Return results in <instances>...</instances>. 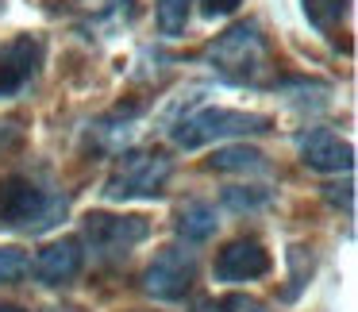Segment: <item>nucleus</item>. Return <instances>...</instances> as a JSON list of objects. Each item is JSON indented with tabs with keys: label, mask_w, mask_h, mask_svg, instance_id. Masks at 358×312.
<instances>
[{
	"label": "nucleus",
	"mask_w": 358,
	"mask_h": 312,
	"mask_svg": "<svg viewBox=\"0 0 358 312\" xmlns=\"http://www.w3.org/2000/svg\"><path fill=\"white\" fill-rule=\"evenodd\" d=\"M347 4H350V0H301L308 24L320 27V31H327V27L339 24V20L347 16Z\"/></svg>",
	"instance_id": "obj_13"
},
{
	"label": "nucleus",
	"mask_w": 358,
	"mask_h": 312,
	"mask_svg": "<svg viewBox=\"0 0 358 312\" xmlns=\"http://www.w3.org/2000/svg\"><path fill=\"white\" fill-rule=\"evenodd\" d=\"M289 262H293V289H289L285 297H296V285H301L304 274H312V255L304 247H293L289 250Z\"/></svg>",
	"instance_id": "obj_17"
},
{
	"label": "nucleus",
	"mask_w": 358,
	"mask_h": 312,
	"mask_svg": "<svg viewBox=\"0 0 358 312\" xmlns=\"http://www.w3.org/2000/svg\"><path fill=\"white\" fill-rule=\"evenodd\" d=\"M270 201V189H258V185H235L224 189V204L235 212H250V208H262Z\"/></svg>",
	"instance_id": "obj_15"
},
{
	"label": "nucleus",
	"mask_w": 358,
	"mask_h": 312,
	"mask_svg": "<svg viewBox=\"0 0 358 312\" xmlns=\"http://www.w3.org/2000/svg\"><path fill=\"white\" fill-rule=\"evenodd\" d=\"M55 312H58V309H55Z\"/></svg>",
	"instance_id": "obj_23"
},
{
	"label": "nucleus",
	"mask_w": 358,
	"mask_h": 312,
	"mask_svg": "<svg viewBox=\"0 0 358 312\" xmlns=\"http://www.w3.org/2000/svg\"><path fill=\"white\" fill-rule=\"evenodd\" d=\"M81 262H85L81 239L66 235V239H58V243H50V247L39 250V258H35V278H39L43 285H62V281H70L81 274Z\"/></svg>",
	"instance_id": "obj_10"
},
{
	"label": "nucleus",
	"mask_w": 358,
	"mask_h": 312,
	"mask_svg": "<svg viewBox=\"0 0 358 312\" xmlns=\"http://www.w3.org/2000/svg\"><path fill=\"white\" fill-rule=\"evenodd\" d=\"M220 312H266L262 301H255V297H243V293H231L220 301Z\"/></svg>",
	"instance_id": "obj_18"
},
{
	"label": "nucleus",
	"mask_w": 358,
	"mask_h": 312,
	"mask_svg": "<svg viewBox=\"0 0 358 312\" xmlns=\"http://www.w3.org/2000/svg\"><path fill=\"white\" fill-rule=\"evenodd\" d=\"M0 8H4V0H0Z\"/></svg>",
	"instance_id": "obj_22"
},
{
	"label": "nucleus",
	"mask_w": 358,
	"mask_h": 312,
	"mask_svg": "<svg viewBox=\"0 0 358 312\" xmlns=\"http://www.w3.org/2000/svg\"><path fill=\"white\" fill-rule=\"evenodd\" d=\"M43 62V43L31 35H20L4 55H0V97H12L39 73Z\"/></svg>",
	"instance_id": "obj_9"
},
{
	"label": "nucleus",
	"mask_w": 358,
	"mask_h": 312,
	"mask_svg": "<svg viewBox=\"0 0 358 312\" xmlns=\"http://www.w3.org/2000/svg\"><path fill=\"white\" fill-rule=\"evenodd\" d=\"M204 58H208V66L220 78L235 81V85H255V81H262L266 62H270L262 27H258L255 20L235 24V27H227L224 35H216V39L208 43V50H204Z\"/></svg>",
	"instance_id": "obj_1"
},
{
	"label": "nucleus",
	"mask_w": 358,
	"mask_h": 312,
	"mask_svg": "<svg viewBox=\"0 0 358 312\" xmlns=\"http://www.w3.org/2000/svg\"><path fill=\"white\" fill-rule=\"evenodd\" d=\"M208 170L220 173H266V155L255 147H220L208 158Z\"/></svg>",
	"instance_id": "obj_12"
},
{
	"label": "nucleus",
	"mask_w": 358,
	"mask_h": 312,
	"mask_svg": "<svg viewBox=\"0 0 358 312\" xmlns=\"http://www.w3.org/2000/svg\"><path fill=\"white\" fill-rule=\"evenodd\" d=\"M216 208L212 204H204V201H189V204H181L178 208V220H173V227H178V235L185 243H204V239H212L216 235Z\"/></svg>",
	"instance_id": "obj_11"
},
{
	"label": "nucleus",
	"mask_w": 358,
	"mask_h": 312,
	"mask_svg": "<svg viewBox=\"0 0 358 312\" xmlns=\"http://www.w3.org/2000/svg\"><path fill=\"white\" fill-rule=\"evenodd\" d=\"M243 0H201V8H204V16H231L235 8H239Z\"/></svg>",
	"instance_id": "obj_19"
},
{
	"label": "nucleus",
	"mask_w": 358,
	"mask_h": 312,
	"mask_svg": "<svg viewBox=\"0 0 358 312\" xmlns=\"http://www.w3.org/2000/svg\"><path fill=\"white\" fill-rule=\"evenodd\" d=\"M301 162L320 173H350L355 170V147L327 127H316L301 139Z\"/></svg>",
	"instance_id": "obj_7"
},
{
	"label": "nucleus",
	"mask_w": 358,
	"mask_h": 312,
	"mask_svg": "<svg viewBox=\"0 0 358 312\" xmlns=\"http://www.w3.org/2000/svg\"><path fill=\"white\" fill-rule=\"evenodd\" d=\"M270 270V250L258 239H235L216 255V281H255Z\"/></svg>",
	"instance_id": "obj_8"
},
{
	"label": "nucleus",
	"mask_w": 358,
	"mask_h": 312,
	"mask_svg": "<svg viewBox=\"0 0 358 312\" xmlns=\"http://www.w3.org/2000/svg\"><path fill=\"white\" fill-rule=\"evenodd\" d=\"M189 4L193 0H158V31L162 35H181L189 24Z\"/></svg>",
	"instance_id": "obj_14"
},
{
	"label": "nucleus",
	"mask_w": 358,
	"mask_h": 312,
	"mask_svg": "<svg viewBox=\"0 0 358 312\" xmlns=\"http://www.w3.org/2000/svg\"><path fill=\"white\" fill-rule=\"evenodd\" d=\"M66 204L70 201L62 193H43L27 178L0 181V227H24V232L39 235L66 216Z\"/></svg>",
	"instance_id": "obj_2"
},
{
	"label": "nucleus",
	"mask_w": 358,
	"mask_h": 312,
	"mask_svg": "<svg viewBox=\"0 0 358 312\" xmlns=\"http://www.w3.org/2000/svg\"><path fill=\"white\" fill-rule=\"evenodd\" d=\"M27 274V255L20 247H0V285L20 281Z\"/></svg>",
	"instance_id": "obj_16"
},
{
	"label": "nucleus",
	"mask_w": 358,
	"mask_h": 312,
	"mask_svg": "<svg viewBox=\"0 0 358 312\" xmlns=\"http://www.w3.org/2000/svg\"><path fill=\"white\" fill-rule=\"evenodd\" d=\"M196 312H220V301H201V304H196Z\"/></svg>",
	"instance_id": "obj_20"
},
{
	"label": "nucleus",
	"mask_w": 358,
	"mask_h": 312,
	"mask_svg": "<svg viewBox=\"0 0 358 312\" xmlns=\"http://www.w3.org/2000/svg\"><path fill=\"white\" fill-rule=\"evenodd\" d=\"M147 235H150L147 216H112V212H89L85 216V243L101 258L127 255Z\"/></svg>",
	"instance_id": "obj_5"
},
{
	"label": "nucleus",
	"mask_w": 358,
	"mask_h": 312,
	"mask_svg": "<svg viewBox=\"0 0 358 312\" xmlns=\"http://www.w3.org/2000/svg\"><path fill=\"white\" fill-rule=\"evenodd\" d=\"M0 312H24L20 304H0Z\"/></svg>",
	"instance_id": "obj_21"
},
{
	"label": "nucleus",
	"mask_w": 358,
	"mask_h": 312,
	"mask_svg": "<svg viewBox=\"0 0 358 312\" xmlns=\"http://www.w3.org/2000/svg\"><path fill=\"white\" fill-rule=\"evenodd\" d=\"M270 132V120L258 116V112H231V108H201L189 112V116L173 120L170 139L185 150H196L204 143L227 139V135H262Z\"/></svg>",
	"instance_id": "obj_3"
},
{
	"label": "nucleus",
	"mask_w": 358,
	"mask_h": 312,
	"mask_svg": "<svg viewBox=\"0 0 358 312\" xmlns=\"http://www.w3.org/2000/svg\"><path fill=\"white\" fill-rule=\"evenodd\" d=\"M170 170H173V162L162 150H131V155H124V162L108 178L104 193L112 201H124V197H158L166 178H170Z\"/></svg>",
	"instance_id": "obj_4"
},
{
	"label": "nucleus",
	"mask_w": 358,
	"mask_h": 312,
	"mask_svg": "<svg viewBox=\"0 0 358 312\" xmlns=\"http://www.w3.org/2000/svg\"><path fill=\"white\" fill-rule=\"evenodd\" d=\"M196 281V255L185 247H162L143 274V289L158 301H181Z\"/></svg>",
	"instance_id": "obj_6"
}]
</instances>
